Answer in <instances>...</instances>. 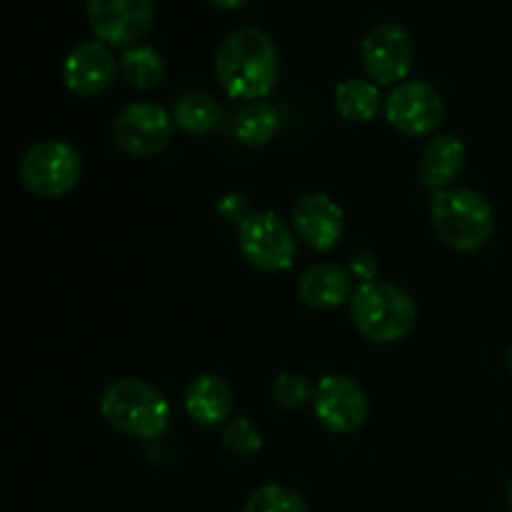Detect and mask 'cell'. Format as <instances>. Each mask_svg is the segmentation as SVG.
I'll return each instance as SVG.
<instances>
[{
    "label": "cell",
    "mask_w": 512,
    "mask_h": 512,
    "mask_svg": "<svg viewBox=\"0 0 512 512\" xmlns=\"http://www.w3.org/2000/svg\"><path fill=\"white\" fill-rule=\"evenodd\" d=\"M220 440L238 458H253L263 448V433L248 418H235L225 423Z\"/></svg>",
    "instance_id": "23"
},
{
    "label": "cell",
    "mask_w": 512,
    "mask_h": 512,
    "mask_svg": "<svg viewBox=\"0 0 512 512\" xmlns=\"http://www.w3.org/2000/svg\"><path fill=\"white\" fill-rule=\"evenodd\" d=\"M385 118L408 138L433 135L445 118V100L435 85L425 80H405L385 98Z\"/></svg>",
    "instance_id": "9"
},
{
    "label": "cell",
    "mask_w": 512,
    "mask_h": 512,
    "mask_svg": "<svg viewBox=\"0 0 512 512\" xmlns=\"http://www.w3.org/2000/svg\"><path fill=\"white\" fill-rule=\"evenodd\" d=\"M360 63L370 83L378 88L405 83L415 63L413 35L398 23L378 25L360 45Z\"/></svg>",
    "instance_id": "7"
},
{
    "label": "cell",
    "mask_w": 512,
    "mask_h": 512,
    "mask_svg": "<svg viewBox=\"0 0 512 512\" xmlns=\"http://www.w3.org/2000/svg\"><path fill=\"white\" fill-rule=\"evenodd\" d=\"M508 503H510V508H512V480H510V485H508Z\"/></svg>",
    "instance_id": "27"
},
{
    "label": "cell",
    "mask_w": 512,
    "mask_h": 512,
    "mask_svg": "<svg viewBox=\"0 0 512 512\" xmlns=\"http://www.w3.org/2000/svg\"><path fill=\"white\" fill-rule=\"evenodd\" d=\"M350 315L363 338L370 343H398L418 325V305L403 288L385 280L358 285L350 298Z\"/></svg>",
    "instance_id": "4"
},
{
    "label": "cell",
    "mask_w": 512,
    "mask_h": 512,
    "mask_svg": "<svg viewBox=\"0 0 512 512\" xmlns=\"http://www.w3.org/2000/svg\"><path fill=\"white\" fill-rule=\"evenodd\" d=\"M95 38L113 48H133L155 23L153 0H85Z\"/></svg>",
    "instance_id": "10"
},
{
    "label": "cell",
    "mask_w": 512,
    "mask_h": 512,
    "mask_svg": "<svg viewBox=\"0 0 512 512\" xmlns=\"http://www.w3.org/2000/svg\"><path fill=\"white\" fill-rule=\"evenodd\" d=\"M185 413L190 415V420L203 428H218V425L228 423V418L233 415V390L218 375H198L193 383L185 390Z\"/></svg>",
    "instance_id": "15"
},
{
    "label": "cell",
    "mask_w": 512,
    "mask_h": 512,
    "mask_svg": "<svg viewBox=\"0 0 512 512\" xmlns=\"http://www.w3.org/2000/svg\"><path fill=\"white\" fill-rule=\"evenodd\" d=\"M173 120L183 133L208 135L220 123V105L210 93H185L175 103Z\"/></svg>",
    "instance_id": "20"
},
{
    "label": "cell",
    "mask_w": 512,
    "mask_h": 512,
    "mask_svg": "<svg viewBox=\"0 0 512 512\" xmlns=\"http://www.w3.org/2000/svg\"><path fill=\"white\" fill-rule=\"evenodd\" d=\"M243 258L263 273H280L295 263V233L273 210L250 213L238 225Z\"/></svg>",
    "instance_id": "6"
},
{
    "label": "cell",
    "mask_w": 512,
    "mask_h": 512,
    "mask_svg": "<svg viewBox=\"0 0 512 512\" xmlns=\"http://www.w3.org/2000/svg\"><path fill=\"white\" fill-rule=\"evenodd\" d=\"M280 128L278 110L265 100L248 103L235 118V138L245 148H263L275 138Z\"/></svg>",
    "instance_id": "19"
},
{
    "label": "cell",
    "mask_w": 512,
    "mask_h": 512,
    "mask_svg": "<svg viewBox=\"0 0 512 512\" xmlns=\"http://www.w3.org/2000/svg\"><path fill=\"white\" fill-rule=\"evenodd\" d=\"M175 133L173 115L155 103H133L113 120V140L133 158H155L170 145Z\"/></svg>",
    "instance_id": "11"
},
{
    "label": "cell",
    "mask_w": 512,
    "mask_h": 512,
    "mask_svg": "<svg viewBox=\"0 0 512 512\" xmlns=\"http://www.w3.org/2000/svg\"><path fill=\"white\" fill-rule=\"evenodd\" d=\"M83 175L80 153L65 140L35 143L20 160V183L35 198H63Z\"/></svg>",
    "instance_id": "5"
},
{
    "label": "cell",
    "mask_w": 512,
    "mask_h": 512,
    "mask_svg": "<svg viewBox=\"0 0 512 512\" xmlns=\"http://www.w3.org/2000/svg\"><path fill=\"white\" fill-rule=\"evenodd\" d=\"M315 418L335 435H353L368 423L370 400L350 375H323L313 393Z\"/></svg>",
    "instance_id": "8"
},
{
    "label": "cell",
    "mask_w": 512,
    "mask_h": 512,
    "mask_svg": "<svg viewBox=\"0 0 512 512\" xmlns=\"http://www.w3.org/2000/svg\"><path fill=\"white\" fill-rule=\"evenodd\" d=\"M243 512H308V505L288 485L270 483L250 493Z\"/></svg>",
    "instance_id": "21"
},
{
    "label": "cell",
    "mask_w": 512,
    "mask_h": 512,
    "mask_svg": "<svg viewBox=\"0 0 512 512\" xmlns=\"http://www.w3.org/2000/svg\"><path fill=\"white\" fill-rule=\"evenodd\" d=\"M333 103L340 118H345L348 123H370L378 118L380 108H383L380 88L365 78H345L343 83H338Z\"/></svg>",
    "instance_id": "17"
},
{
    "label": "cell",
    "mask_w": 512,
    "mask_h": 512,
    "mask_svg": "<svg viewBox=\"0 0 512 512\" xmlns=\"http://www.w3.org/2000/svg\"><path fill=\"white\" fill-rule=\"evenodd\" d=\"M218 210H220V215L228 220V223H235V225H240L245 218H248L250 213H253V210H250V205H248V200H245L243 195H238V193L225 195V198L218 203Z\"/></svg>",
    "instance_id": "25"
},
{
    "label": "cell",
    "mask_w": 512,
    "mask_h": 512,
    "mask_svg": "<svg viewBox=\"0 0 512 512\" xmlns=\"http://www.w3.org/2000/svg\"><path fill=\"white\" fill-rule=\"evenodd\" d=\"M435 235L458 253H475L493 238L495 213L483 193L473 188H445L430 200Z\"/></svg>",
    "instance_id": "2"
},
{
    "label": "cell",
    "mask_w": 512,
    "mask_h": 512,
    "mask_svg": "<svg viewBox=\"0 0 512 512\" xmlns=\"http://www.w3.org/2000/svg\"><path fill=\"white\" fill-rule=\"evenodd\" d=\"M510 373H512V348H510Z\"/></svg>",
    "instance_id": "28"
},
{
    "label": "cell",
    "mask_w": 512,
    "mask_h": 512,
    "mask_svg": "<svg viewBox=\"0 0 512 512\" xmlns=\"http://www.w3.org/2000/svg\"><path fill=\"white\" fill-rule=\"evenodd\" d=\"M315 385L310 383L308 375L295 373V370H285L278 375L273 385V398L275 403L283 405L288 410H300L308 403H313Z\"/></svg>",
    "instance_id": "22"
},
{
    "label": "cell",
    "mask_w": 512,
    "mask_h": 512,
    "mask_svg": "<svg viewBox=\"0 0 512 512\" xmlns=\"http://www.w3.org/2000/svg\"><path fill=\"white\" fill-rule=\"evenodd\" d=\"M210 3L220 10H240V8H245L250 0H210Z\"/></svg>",
    "instance_id": "26"
},
{
    "label": "cell",
    "mask_w": 512,
    "mask_h": 512,
    "mask_svg": "<svg viewBox=\"0 0 512 512\" xmlns=\"http://www.w3.org/2000/svg\"><path fill=\"white\" fill-rule=\"evenodd\" d=\"M100 413L118 433L138 440L165 435L173 418L168 398L153 383L140 378H120L105 388Z\"/></svg>",
    "instance_id": "3"
},
{
    "label": "cell",
    "mask_w": 512,
    "mask_h": 512,
    "mask_svg": "<svg viewBox=\"0 0 512 512\" xmlns=\"http://www.w3.org/2000/svg\"><path fill=\"white\" fill-rule=\"evenodd\" d=\"M465 160H468V148L458 135H438V138H430V143L423 148L418 175L425 188L438 193V190L450 188V183L463 173Z\"/></svg>",
    "instance_id": "16"
},
{
    "label": "cell",
    "mask_w": 512,
    "mask_h": 512,
    "mask_svg": "<svg viewBox=\"0 0 512 512\" xmlns=\"http://www.w3.org/2000/svg\"><path fill=\"white\" fill-rule=\"evenodd\" d=\"M215 75L230 98L243 103L268 98L280 75L278 45L265 30H233L215 53Z\"/></svg>",
    "instance_id": "1"
},
{
    "label": "cell",
    "mask_w": 512,
    "mask_h": 512,
    "mask_svg": "<svg viewBox=\"0 0 512 512\" xmlns=\"http://www.w3.org/2000/svg\"><path fill=\"white\" fill-rule=\"evenodd\" d=\"M118 58L100 40L83 43L70 50L63 60V85L78 98H93L105 93L118 75Z\"/></svg>",
    "instance_id": "12"
},
{
    "label": "cell",
    "mask_w": 512,
    "mask_h": 512,
    "mask_svg": "<svg viewBox=\"0 0 512 512\" xmlns=\"http://www.w3.org/2000/svg\"><path fill=\"white\" fill-rule=\"evenodd\" d=\"M343 230V208L328 193H308L293 205V233L308 248L328 253L340 243Z\"/></svg>",
    "instance_id": "13"
},
{
    "label": "cell",
    "mask_w": 512,
    "mask_h": 512,
    "mask_svg": "<svg viewBox=\"0 0 512 512\" xmlns=\"http://www.w3.org/2000/svg\"><path fill=\"white\" fill-rule=\"evenodd\" d=\"M120 75L125 83L135 90H153L163 83L165 78V60L150 45H133L125 48L118 60Z\"/></svg>",
    "instance_id": "18"
},
{
    "label": "cell",
    "mask_w": 512,
    "mask_h": 512,
    "mask_svg": "<svg viewBox=\"0 0 512 512\" xmlns=\"http://www.w3.org/2000/svg\"><path fill=\"white\" fill-rule=\"evenodd\" d=\"M348 270L350 275H353V280H358V283L363 285V283H373V280L378 278L380 265L373 253H358L353 255V260H350Z\"/></svg>",
    "instance_id": "24"
},
{
    "label": "cell",
    "mask_w": 512,
    "mask_h": 512,
    "mask_svg": "<svg viewBox=\"0 0 512 512\" xmlns=\"http://www.w3.org/2000/svg\"><path fill=\"white\" fill-rule=\"evenodd\" d=\"M355 293V280L348 268L338 263H315L303 270L298 280V298L308 308L333 310L350 303Z\"/></svg>",
    "instance_id": "14"
}]
</instances>
